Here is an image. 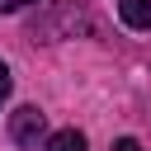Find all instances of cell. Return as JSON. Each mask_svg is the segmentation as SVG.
<instances>
[{"instance_id":"cell-1","label":"cell","mask_w":151,"mask_h":151,"mask_svg":"<svg viewBox=\"0 0 151 151\" xmlns=\"http://www.w3.org/2000/svg\"><path fill=\"white\" fill-rule=\"evenodd\" d=\"M42 127H47V118L33 109V104H24V109H14V118H9V137L19 142V146H38V137H42Z\"/></svg>"},{"instance_id":"cell-2","label":"cell","mask_w":151,"mask_h":151,"mask_svg":"<svg viewBox=\"0 0 151 151\" xmlns=\"http://www.w3.org/2000/svg\"><path fill=\"white\" fill-rule=\"evenodd\" d=\"M118 14L127 28H151V0H118Z\"/></svg>"},{"instance_id":"cell-3","label":"cell","mask_w":151,"mask_h":151,"mask_svg":"<svg viewBox=\"0 0 151 151\" xmlns=\"http://www.w3.org/2000/svg\"><path fill=\"white\" fill-rule=\"evenodd\" d=\"M47 151H85V137H80L76 127H66V132H57V137L47 142Z\"/></svg>"},{"instance_id":"cell-4","label":"cell","mask_w":151,"mask_h":151,"mask_svg":"<svg viewBox=\"0 0 151 151\" xmlns=\"http://www.w3.org/2000/svg\"><path fill=\"white\" fill-rule=\"evenodd\" d=\"M24 5H33V0H0V14H14V9H24Z\"/></svg>"},{"instance_id":"cell-5","label":"cell","mask_w":151,"mask_h":151,"mask_svg":"<svg viewBox=\"0 0 151 151\" xmlns=\"http://www.w3.org/2000/svg\"><path fill=\"white\" fill-rule=\"evenodd\" d=\"M113 151H142V146H137L132 137H118V142H113Z\"/></svg>"},{"instance_id":"cell-6","label":"cell","mask_w":151,"mask_h":151,"mask_svg":"<svg viewBox=\"0 0 151 151\" xmlns=\"http://www.w3.org/2000/svg\"><path fill=\"white\" fill-rule=\"evenodd\" d=\"M5 94H9V66L0 61V99H5Z\"/></svg>"}]
</instances>
